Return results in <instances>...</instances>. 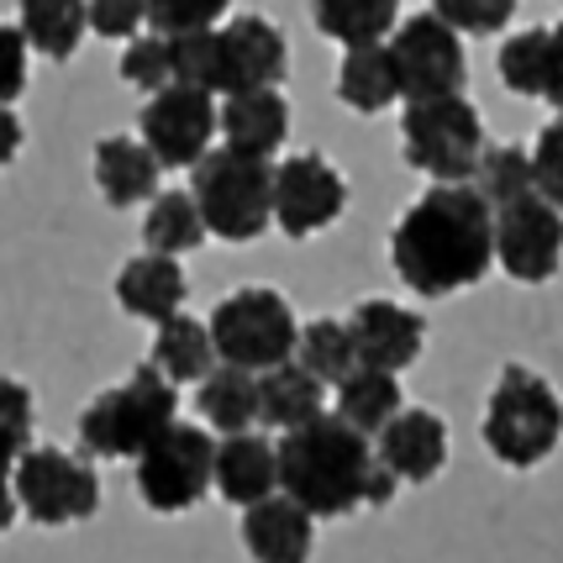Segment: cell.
Segmentation results:
<instances>
[{"label":"cell","mask_w":563,"mask_h":563,"mask_svg":"<svg viewBox=\"0 0 563 563\" xmlns=\"http://www.w3.org/2000/svg\"><path fill=\"white\" fill-rule=\"evenodd\" d=\"M390 269L406 290L442 300L495 269V206L479 185H432L390 232Z\"/></svg>","instance_id":"obj_1"},{"label":"cell","mask_w":563,"mask_h":563,"mask_svg":"<svg viewBox=\"0 0 563 563\" xmlns=\"http://www.w3.org/2000/svg\"><path fill=\"white\" fill-rule=\"evenodd\" d=\"M279 490L295 495L317 521L353 516L358 506H390L395 479L368 432L338 411H321L295 432H279Z\"/></svg>","instance_id":"obj_2"},{"label":"cell","mask_w":563,"mask_h":563,"mask_svg":"<svg viewBox=\"0 0 563 563\" xmlns=\"http://www.w3.org/2000/svg\"><path fill=\"white\" fill-rule=\"evenodd\" d=\"M179 421V385L164 368L137 364L122 385L100 390L85 411H79V448L90 459H137L158 432H169Z\"/></svg>","instance_id":"obj_3"},{"label":"cell","mask_w":563,"mask_h":563,"mask_svg":"<svg viewBox=\"0 0 563 563\" xmlns=\"http://www.w3.org/2000/svg\"><path fill=\"white\" fill-rule=\"evenodd\" d=\"M479 438H485V448H490V459H500L506 468L548 464V459L559 453V442H563L559 390L542 379L538 368L506 364L500 368V379L490 385Z\"/></svg>","instance_id":"obj_4"},{"label":"cell","mask_w":563,"mask_h":563,"mask_svg":"<svg viewBox=\"0 0 563 563\" xmlns=\"http://www.w3.org/2000/svg\"><path fill=\"white\" fill-rule=\"evenodd\" d=\"M485 122L468 96L406 100L400 117V158L432 185H474L485 158Z\"/></svg>","instance_id":"obj_5"},{"label":"cell","mask_w":563,"mask_h":563,"mask_svg":"<svg viewBox=\"0 0 563 563\" xmlns=\"http://www.w3.org/2000/svg\"><path fill=\"white\" fill-rule=\"evenodd\" d=\"M190 190L221 243H258L274 227V164L243 147H217L196 164Z\"/></svg>","instance_id":"obj_6"},{"label":"cell","mask_w":563,"mask_h":563,"mask_svg":"<svg viewBox=\"0 0 563 563\" xmlns=\"http://www.w3.org/2000/svg\"><path fill=\"white\" fill-rule=\"evenodd\" d=\"M217 448L221 438L206 421H174L169 432L147 442L132 459V485L153 516H185L217 490Z\"/></svg>","instance_id":"obj_7"},{"label":"cell","mask_w":563,"mask_h":563,"mask_svg":"<svg viewBox=\"0 0 563 563\" xmlns=\"http://www.w3.org/2000/svg\"><path fill=\"white\" fill-rule=\"evenodd\" d=\"M211 338H217L221 364L269 374V368L295 358L300 321H295V306L279 290H269V285H243V290H232L217 300Z\"/></svg>","instance_id":"obj_8"},{"label":"cell","mask_w":563,"mask_h":563,"mask_svg":"<svg viewBox=\"0 0 563 563\" xmlns=\"http://www.w3.org/2000/svg\"><path fill=\"white\" fill-rule=\"evenodd\" d=\"M16 506L32 527H79L100 511V474L90 453H64L53 442H32L16 459Z\"/></svg>","instance_id":"obj_9"},{"label":"cell","mask_w":563,"mask_h":563,"mask_svg":"<svg viewBox=\"0 0 563 563\" xmlns=\"http://www.w3.org/2000/svg\"><path fill=\"white\" fill-rule=\"evenodd\" d=\"M395 74H400V96L406 100H432V96H464L468 79V53L464 32L442 22L438 11H417L390 32Z\"/></svg>","instance_id":"obj_10"},{"label":"cell","mask_w":563,"mask_h":563,"mask_svg":"<svg viewBox=\"0 0 563 563\" xmlns=\"http://www.w3.org/2000/svg\"><path fill=\"white\" fill-rule=\"evenodd\" d=\"M495 264L516 285H548L563 269V211L542 190L495 206Z\"/></svg>","instance_id":"obj_11"},{"label":"cell","mask_w":563,"mask_h":563,"mask_svg":"<svg viewBox=\"0 0 563 563\" xmlns=\"http://www.w3.org/2000/svg\"><path fill=\"white\" fill-rule=\"evenodd\" d=\"M221 132V106L200 85H169L158 96L143 100L137 137H143L164 169H196L211 153V137Z\"/></svg>","instance_id":"obj_12"},{"label":"cell","mask_w":563,"mask_h":563,"mask_svg":"<svg viewBox=\"0 0 563 563\" xmlns=\"http://www.w3.org/2000/svg\"><path fill=\"white\" fill-rule=\"evenodd\" d=\"M347 211V179L332 158L321 153H295L285 164H274V227L306 243L332 232Z\"/></svg>","instance_id":"obj_13"},{"label":"cell","mask_w":563,"mask_h":563,"mask_svg":"<svg viewBox=\"0 0 563 563\" xmlns=\"http://www.w3.org/2000/svg\"><path fill=\"white\" fill-rule=\"evenodd\" d=\"M347 327H353V343H358V364L368 368L406 374L427 347V321L400 300H358Z\"/></svg>","instance_id":"obj_14"},{"label":"cell","mask_w":563,"mask_h":563,"mask_svg":"<svg viewBox=\"0 0 563 563\" xmlns=\"http://www.w3.org/2000/svg\"><path fill=\"white\" fill-rule=\"evenodd\" d=\"M374 448H379L385 468H390L400 485H432L442 468H448V448H453V438H448V421H442L438 411L406 406V411L374 438Z\"/></svg>","instance_id":"obj_15"},{"label":"cell","mask_w":563,"mask_h":563,"mask_svg":"<svg viewBox=\"0 0 563 563\" xmlns=\"http://www.w3.org/2000/svg\"><path fill=\"white\" fill-rule=\"evenodd\" d=\"M117 306H122L132 321H147V327H158V321H169L185 311V300H190V274L185 264L174 258V253H153L143 247L137 258H126L122 269H117Z\"/></svg>","instance_id":"obj_16"},{"label":"cell","mask_w":563,"mask_h":563,"mask_svg":"<svg viewBox=\"0 0 563 563\" xmlns=\"http://www.w3.org/2000/svg\"><path fill=\"white\" fill-rule=\"evenodd\" d=\"M243 548L253 563H311L317 553V516L295 495L274 490L269 500L243 511Z\"/></svg>","instance_id":"obj_17"},{"label":"cell","mask_w":563,"mask_h":563,"mask_svg":"<svg viewBox=\"0 0 563 563\" xmlns=\"http://www.w3.org/2000/svg\"><path fill=\"white\" fill-rule=\"evenodd\" d=\"M221 48H227V96L285 85V74H290V43L269 16H253V11L232 16L221 26Z\"/></svg>","instance_id":"obj_18"},{"label":"cell","mask_w":563,"mask_h":563,"mask_svg":"<svg viewBox=\"0 0 563 563\" xmlns=\"http://www.w3.org/2000/svg\"><path fill=\"white\" fill-rule=\"evenodd\" d=\"M279 490V442H269L264 432H232L217 448V495L227 506H258Z\"/></svg>","instance_id":"obj_19"},{"label":"cell","mask_w":563,"mask_h":563,"mask_svg":"<svg viewBox=\"0 0 563 563\" xmlns=\"http://www.w3.org/2000/svg\"><path fill=\"white\" fill-rule=\"evenodd\" d=\"M221 137H227V147L274 158L279 147L290 143V100H285V90L264 85V90L221 96Z\"/></svg>","instance_id":"obj_20"},{"label":"cell","mask_w":563,"mask_h":563,"mask_svg":"<svg viewBox=\"0 0 563 563\" xmlns=\"http://www.w3.org/2000/svg\"><path fill=\"white\" fill-rule=\"evenodd\" d=\"M90 174H96V190L106 206H143V200L158 196V153L143 143V137H100L96 158H90Z\"/></svg>","instance_id":"obj_21"},{"label":"cell","mask_w":563,"mask_h":563,"mask_svg":"<svg viewBox=\"0 0 563 563\" xmlns=\"http://www.w3.org/2000/svg\"><path fill=\"white\" fill-rule=\"evenodd\" d=\"M338 100L358 117H379L390 111L400 96V74H395V53L390 37L385 43H353L343 48V64H338Z\"/></svg>","instance_id":"obj_22"},{"label":"cell","mask_w":563,"mask_h":563,"mask_svg":"<svg viewBox=\"0 0 563 563\" xmlns=\"http://www.w3.org/2000/svg\"><path fill=\"white\" fill-rule=\"evenodd\" d=\"M321 411H327V385H321L300 358L258 374V427L295 432V427H306V421L321 417Z\"/></svg>","instance_id":"obj_23"},{"label":"cell","mask_w":563,"mask_h":563,"mask_svg":"<svg viewBox=\"0 0 563 563\" xmlns=\"http://www.w3.org/2000/svg\"><path fill=\"white\" fill-rule=\"evenodd\" d=\"M196 411L217 438L253 432L258 427V374L238 364H217L196 385Z\"/></svg>","instance_id":"obj_24"},{"label":"cell","mask_w":563,"mask_h":563,"mask_svg":"<svg viewBox=\"0 0 563 563\" xmlns=\"http://www.w3.org/2000/svg\"><path fill=\"white\" fill-rule=\"evenodd\" d=\"M16 22H22L32 53L69 64L90 32V0H16Z\"/></svg>","instance_id":"obj_25"},{"label":"cell","mask_w":563,"mask_h":563,"mask_svg":"<svg viewBox=\"0 0 563 563\" xmlns=\"http://www.w3.org/2000/svg\"><path fill=\"white\" fill-rule=\"evenodd\" d=\"M153 364L164 368L174 385H200L221 364L211 321H196V317H185V311L158 321V332H153Z\"/></svg>","instance_id":"obj_26"},{"label":"cell","mask_w":563,"mask_h":563,"mask_svg":"<svg viewBox=\"0 0 563 563\" xmlns=\"http://www.w3.org/2000/svg\"><path fill=\"white\" fill-rule=\"evenodd\" d=\"M206 238H211V227H206V217H200L196 190H158V196L147 200V211H143V247L185 258V253L206 247Z\"/></svg>","instance_id":"obj_27"},{"label":"cell","mask_w":563,"mask_h":563,"mask_svg":"<svg viewBox=\"0 0 563 563\" xmlns=\"http://www.w3.org/2000/svg\"><path fill=\"white\" fill-rule=\"evenodd\" d=\"M400 411H406V400H400V379H395L390 368L358 364L343 385H338V417L353 421V427L368 432V438H379Z\"/></svg>","instance_id":"obj_28"},{"label":"cell","mask_w":563,"mask_h":563,"mask_svg":"<svg viewBox=\"0 0 563 563\" xmlns=\"http://www.w3.org/2000/svg\"><path fill=\"white\" fill-rule=\"evenodd\" d=\"M311 22L332 43H385L400 26V0H311Z\"/></svg>","instance_id":"obj_29"},{"label":"cell","mask_w":563,"mask_h":563,"mask_svg":"<svg viewBox=\"0 0 563 563\" xmlns=\"http://www.w3.org/2000/svg\"><path fill=\"white\" fill-rule=\"evenodd\" d=\"M500 85L521 100H548V69H553V26H527L500 43Z\"/></svg>","instance_id":"obj_30"},{"label":"cell","mask_w":563,"mask_h":563,"mask_svg":"<svg viewBox=\"0 0 563 563\" xmlns=\"http://www.w3.org/2000/svg\"><path fill=\"white\" fill-rule=\"evenodd\" d=\"M295 358L317 374L321 385H343L347 374L358 368V343H353V327L338 317H317L300 327V347H295Z\"/></svg>","instance_id":"obj_31"},{"label":"cell","mask_w":563,"mask_h":563,"mask_svg":"<svg viewBox=\"0 0 563 563\" xmlns=\"http://www.w3.org/2000/svg\"><path fill=\"white\" fill-rule=\"evenodd\" d=\"M174 74L179 85H200L211 96H227V48H221V26L179 32L174 37Z\"/></svg>","instance_id":"obj_32"},{"label":"cell","mask_w":563,"mask_h":563,"mask_svg":"<svg viewBox=\"0 0 563 563\" xmlns=\"http://www.w3.org/2000/svg\"><path fill=\"white\" fill-rule=\"evenodd\" d=\"M122 79L137 90V96H158V90H169L179 85V74H174V37L169 32H153L147 26V37H132L122 53Z\"/></svg>","instance_id":"obj_33"},{"label":"cell","mask_w":563,"mask_h":563,"mask_svg":"<svg viewBox=\"0 0 563 563\" xmlns=\"http://www.w3.org/2000/svg\"><path fill=\"white\" fill-rule=\"evenodd\" d=\"M474 185L485 190V200H490V206H506V200L538 190V179H532V153H527V147H516V143L485 147Z\"/></svg>","instance_id":"obj_34"},{"label":"cell","mask_w":563,"mask_h":563,"mask_svg":"<svg viewBox=\"0 0 563 563\" xmlns=\"http://www.w3.org/2000/svg\"><path fill=\"white\" fill-rule=\"evenodd\" d=\"M32 427H37V406H32V390L22 379L0 374V459H22L32 448Z\"/></svg>","instance_id":"obj_35"},{"label":"cell","mask_w":563,"mask_h":563,"mask_svg":"<svg viewBox=\"0 0 563 563\" xmlns=\"http://www.w3.org/2000/svg\"><path fill=\"white\" fill-rule=\"evenodd\" d=\"M232 11V0H147V26L153 32H200V26H217Z\"/></svg>","instance_id":"obj_36"},{"label":"cell","mask_w":563,"mask_h":563,"mask_svg":"<svg viewBox=\"0 0 563 563\" xmlns=\"http://www.w3.org/2000/svg\"><path fill=\"white\" fill-rule=\"evenodd\" d=\"M26 79H32V43H26L22 22H0V100L26 96Z\"/></svg>","instance_id":"obj_37"},{"label":"cell","mask_w":563,"mask_h":563,"mask_svg":"<svg viewBox=\"0 0 563 563\" xmlns=\"http://www.w3.org/2000/svg\"><path fill=\"white\" fill-rule=\"evenodd\" d=\"M532 179H538L542 196L563 211V117L542 126L538 143H532Z\"/></svg>","instance_id":"obj_38"},{"label":"cell","mask_w":563,"mask_h":563,"mask_svg":"<svg viewBox=\"0 0 563 563\" xmlns=\"http://www.w3.org/2000/svg\"><path fill=\"white\" fill-rule=\"evenodd\" d=\"M147 26V0H90V32L96 37H137Z\"/></svg>","instance_id":"obj_39"},{"label":"cell","mask_w":563,"mask_h":563,"mask_svg":"<svg viewBox=\"0 0 563 563\" xmlns=\"http://www.w3.org/2000/svg\"><path fill=\"white\" fill-rule=\"evenodd\" d=\"M16 516H22V506H16V464L0 459V538L16 527Z\"/></svg>","instance_id":"obj_40"},{"label":"cell","mask_w":563,"mask_h":563,"mask_svg":"<svg viewBox=\"0 0 563 563\" xmlns=\"http://www.w3.org/2000/svg\"><path fill=\"white\" fill-rule=\"evenodd\" d=\"M22 143H26L22 117H16V111H11V106L0 100V169H5V164H11L16 153H22Z\"/></svg>","instance_id":"obj_41"},{"label":"cell","mask_w":563,"mask_h":563,"mask_svg":"<svg viewBox=\"0 0 563 563\" xmlns=\"http://www.w3.org/2000/svg\"><path fill=\"white\" fill-rule=\"evenodd\" d=\"M548 106L563 117V22L553 26V69H548Z\"/></svg>","instance_id":"obj_42"},{"label":"cell","mask_w":563,"mask_h":563,"mask_svg":"<svg viewBox=\"0 0 563 563\" xmlns=\"http://www.w3.org/2000/svg\"><path fill=\"white\" fill-rule=\"evenodd\" d=\"M432 5H438V0H432Z\"/></svg>","instance_id":"obj_43"}]
</instances>
